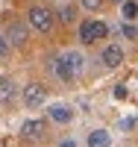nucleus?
I'll return each mask as SVG.
<instances>
[{"mask_svg": "<svg viewBox=\"0 0 138 147\" xmlns=\"http://www.w3.org/2000/svg\"><path fill=\"white\" fill-rule=\"evenodd\" d=\"M53 71H56V77L62 82H73V80H79L82 71H85V56L79 50H65L62 56L53 59Z\"/></svg>", "mask_w": 138, "mask_h": 147, "instance_id": "f257e3e1", "label": "nucleus"}, {"mask_svg": "<svg viewBox=\"0 0 138 147\" xmlns=\"http://www.w3.org/2000/svg\"><path fill=\"white\" fill-rule=\"evenodd\" d=\"M27 24H30L35 32L47 35L50 30H53V24H56V15H53L47 6H30V12H27Z\"/></svg>", "mask_w": 138, "mask_h": 147, "instance_id": "f03ea898", "label": "nucleus"}, {"mask_svg": "<svg viewBox=\"0 0 138 147\" xmlns=\"http://www.w3.org/2000/svg\"><path fill=\"white\" fill-rule=\"evenodd\" d=\"M109 35V27L103 21H91V18H85L79 24V41L82 44H97L100 38H106Z\"/></svg>", "mask_w": 138, "mask_h": 147, "instance_id": "7ed1b4c3", "label": "nucleus"}, {"mask_svg": "<svg viewBox=\"0 0 138 147\" xmlns=\"http://www.w3.org/2000/svg\"><path fill=\"white\" fill-rule=\"evenodd\" d=\"M21 100H24V106H27V109H38V106L47 100V88H44L41 82H27V85H24Z\"/></svg>", "mask_w": 138, "mask_h": 147, "instance_id": "20e7f679", "label": "nucleus"}, {"mask_svg": "<svg viewBox=\"0 0 138 147\" xmlns=\"http://www.w3.org/2000/svg\"><path fill=\"white\" fill-rule=\"evenodd\" d=\"M30 24H21V21H12L9 24V30H6V41L12 44V47H24L27 44V35H30Z\"/></svg>", "mask_w": 138, "mask_h": 147, "instance_id": "39448f33", "label": "nucleus"}, {"mask_svg": "<svg viewBox=\"0 0 138 147\" xmlns=\"http://www.w3.org/2000/svg\"><path fill=\"white\" fill-rule=\"evenodd\" d=\"M100 59H103L106 68H120L123 65V47L120 44H106L103 53H100Z\"/></svg>", "mask_w": 138, "mask_h": 147, "instance_id": "423d86ee", "label": "nucleus"}, {"mask_svg": "<svg viewBox=\"0 0 138 147\" xmlns=\"http://www.w3.org/2000/svg\"><path fill=\"white\" fill-rule=\"evenodd\" d=\"M47 115L53 118L56 124H71V121H73V109L65 106V103H53V106L47 109Z\"/></svg>", "mask_w": 138, "mask_h": 147, "instance_id": "0eeeda50", "label": "nucleus"}, {"mask_svg": "<svg viewBox=\"0 0 138 147\" xmlns=\"http://www.w3.org/2000/svg\"><path fill=\"white\" fill-rule=\"evenodd\" d=\"M21 136L24 138H41L44 136V121H24L21 124Z\"/></svg>", "mask_w": 138, "mask_h": 147, "instance_id": "6e6552de", "label": "nucleus"}, {"mask_svg": "<svg viewBox=\"0 0 138 147\" xmlns=\"http://www.w3.org/2000/svg\"><path fill=\"white\" fill-rule=\"evenodd\" d=\"M88 147H112V136L106 129H94L88 132Z\"/></svg>", "mask_w": 138, "mask_h": 147, "instance_id": "1a4fd4ad", "label": "nucleus"}, {"mask_svg": "<svg viewBox=\"0 0 138 147\" xmlns=\"http://www.w3.org/2000/svg\"><path fill=\"white\" fill-rule=\"evenodd\" d=\"M120 15H123L127 24H132L138 18V0H123V3H120Z\"/></svg>", "mask_w": 138, "mask_h": 147, "instance_id": "9d476101", "label": "nucleus"}, {"mask_svg": "<svg viewBox=\"0 0 138 147\" xmlns=\"http://www.w3.org/2000/svg\"><path fill=\"white\" fill-rule=\"evenodd\" d=\"M12 97H15V85H12V80L0 77V103H9Z\"/></svg>", "mask_w": 138, "mask_h": 147, "instance_id": "9b49d317", "label": "nucleus"}, {"mask_svg": "<svg viewBox=\"0 0 138 147\" xmlns=\"http://www.w3.org/2000/svg\"><path fill=\"white\" fill-rule=\"evenodd\" d=\"M59 21L65 24V27L73 24V21H77V6H62V9H59Z\"/></svg>", "mask_w": 138, "mask_h": 147, "instance_id": "f8f14e48", "label": "nucleus"}, {"mask_svg": "<svg viewBox=\"0 0 138 147\" xmlns=\"http://www.w3.org/2000/svg\"><path fill=\"white\" fill-rule=\"evenodd\" d=\"M103 3H106V0H79V6H82V9H88V12H97Z\"/></svg>", "mask_w": 138, "mask_h": 147, "instance_id": "ddd939ff", "label": "nucleus"}, {"mask_svg": "<svg viewBox=\"0 0 138 147\" xmlns=\"http://www.w3.org/2000/svg\"><path fill=\"white\" fill-rule=\"evenodd\" d=\"M123 35H127V38H132V41H138V27H135V24H123Z\"/></svg>", "mask_w": 138, "mask_h": 147, "instance_id": "4468645a", "label": "nucleus"}, {"mask_svg": "<svg viewBox=\"0 0 138 147\" xmlns=\"http://www.w3.org/2000/svg\"><path fill=\"white\" fill-rule=\"evenodd\" d=\"M9 50H12V44L6 41V35H0V56H9Z\"/></svg>", "mask_w": 138, "mask_h": 147, "instance_id": "2eb2a0df", "label": "nucleus"}, {"mask_svg": "<svg viewBox=\"0 0 138 147\" xmlns=\"http://www.w3.org/2000/svg\"><path fill=\"white\" fill-rule=\"evenodd\" d=\"M59 147H77V144H73L71 138H65V141H59Z\"/></svg>", "mask_w": 138, "mask_h": 147, "instance_id": "dca6fc26", "label": "nucleus"}, {"mask_svg": "<svg viewBox=\"0 0 138 147\" xmlns=\"http://www.w3.org/2000/svg\"><path fill=\"white\" fill-rule=\"evenodd\" d=\"M109 3H118V6H120V3H123V0H109Z\"/></svg>", "mask_w": 138, "mask_h": 147, "instance_id": "f3484780", "label": "nucleus"}]
</instances>
